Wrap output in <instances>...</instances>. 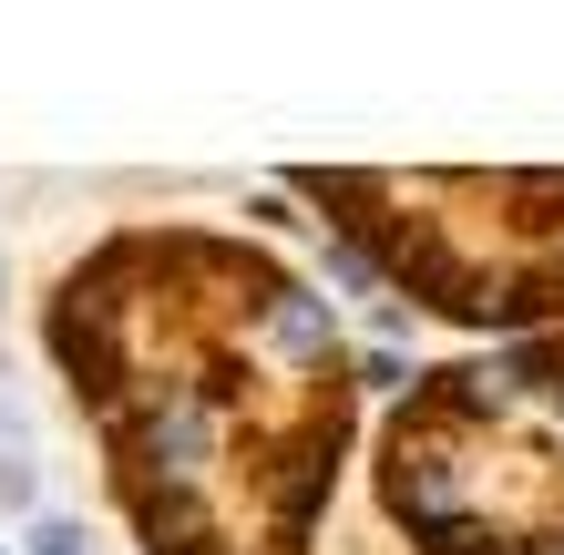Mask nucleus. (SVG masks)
Wrapping results in <instances>:
<instances>
[{
  "mask_svg": "<svg viewBox=\"0 0 564 555\" xmlns=\"http://www.w3.org/2000/svg\"><path fill=\"white\" fill-rule=\"evenodd\" d=\"M31 555H83V525H62V514H52V525H31Z\"/></svg>",
  "mask_w": 564,
  "mask_h": 555,
  "instance_id": "f257e3e1",
  "label": "nucleus"
},
{
  "mask_svg": "<svg viewBox=\"0 0 564 555\" xmlns=\"http://www.w3.org/2000/svg\"><path fill=\"white\" fill-rule=\"evenodd\" d=\"M0 504H31V463H21V452L0 463Z\"/></svg>",
  "mask_w": 564,
  "mask_h": 555,
  "instance_id": "f03ea898",
  "label": "nucleus"
},
{
  "mask_svg": "<svg viewBox=\"0 0 564 555\" xmlns=\"http://www.w3.org/2000/svg\"><path fill=\"white\" fill-rule=\"evenodd\" d=\"M0 442H21V402H0Z\"/></svg>",
  "mask_w": 564,
  "mask_h": 555,
  "instance_id": "7ed1b4c3",
  "label": "nucleus"
}]
</instances>
